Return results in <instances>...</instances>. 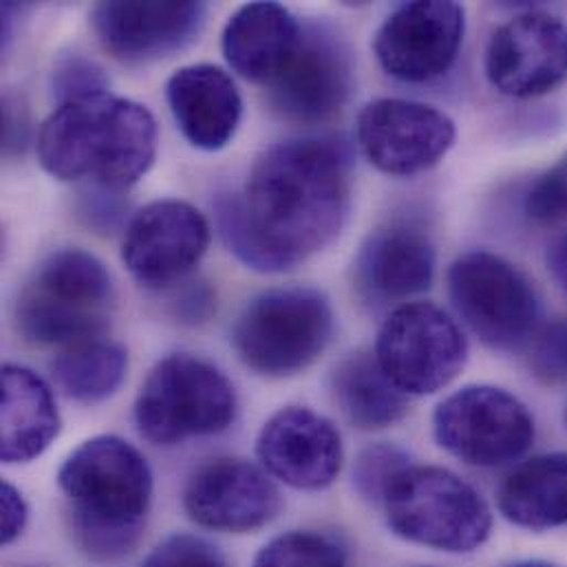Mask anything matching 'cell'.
<instances>
[{
	"instance_id": "cell-22",
	"label": "cell",
	"mask_w": 567,
	"mask_h": 567,
	"mask_svg": "<svg viewBox=\"0 0 567 567\" xmlns=\"http://www.w3.org/2000/svg\"><path fill=\"white\" fill-rule=\"evenodd\" d=\"M60 411L51 386L22 364L2 367V462L29 464L60 435Z\"/></svg>"
},
{
	"instance_id": "cell-27",
	"label": "cell",
	"mask_w": 567,
	"mask_h": 567,
	"mask_svg": "<svg viewBox=\"0 0 567 567\" xmlns=\"http://www.w3.org/2000/svg\"><path fill=\"white\" fill-rule=\"evenodd\" d=\"M411 455L393 444L367 446L353 462V488L369 504H382L391 482L411 466Z\"/></svg>"
},
{
	"instance_id": "cell-28",
	"label": "cell",
	"mask_w": 567,
	"mask_h": 567,
	"mask_svg": "<svg viewBox=\"0 0 567 567\" xmlns=\"http://www.w3.org/2000/svg\"><path fill=\"white\" fill-rule=\"evenodd\" d=\"M51 91L58 104L106 93L109 78L106 71L84 53H69L58 58L51 73Z\"/></svg>"
},
{
	"instance_id": "cell-16",
	"label": "cell",
	"mask_w": 567,
	"mask_h": 567,
	"mask_svg": "<svg viewBox=\"0 0 567 567\" xmlns=\"http://www.w3.org/2000/svg\"><path fill=\"white\" fill-rule=\"evenodd\" d=\"M281 493L264 466L239 457L202 464L186 482L184 511L193 524L221 535H248L281 513Z\"/></svg>"
},
{
	"instance_id": "cell-7",
	"label": "cell",
	"mask_w": 567,
	"mask_h": 567,
	"mask_svg": "<svg viewBox=\"0 0 567 567\" xmlns=\"http://www.w3.org/2000/svg\"><path fill=\"white\" fill-rule=\"evenodd\" d=\"M333 309L316 287H275L255 296L237 316L233 347L264 378H289L309 369L333 338Z\"/></svg>"
},
{
	"instance_id": "cell-8",
	"label": "cell",
	"mask_w": 567,
	"mask_h": 567,
	"mask_svg": "<svg viewBox=\"0 0 567 567\" xmlns=\"http://www.w3.org/2000/svg\"><path fill=\"white\" fill-rule=\"evenodd\" d=\"M449 296L460 320L491 349L517 351L542 327L535 284L508 259L473 250L449 268Z\"/></svg>"
},
{
	"instance_id": "cell-1",
	"label": "cell",
	"mask_w": 567,
	"mask_h": 567,
	"mask_svg": "<svg viewBox=\"0 0 567 567\" xmlns=\"http://www.w3.org/2000/svg\"><path fill=\"white\" fill-rule=\"evenodd\" d=\"M351 188L353 162L342 140H285L257 157L241 193L217 199V228L246 268L281 275L336 241Z\"/></svg>"
},
{
	"instance_id": "cell-10",
	"label": "cell",
	"mask_w": 567,
	"mask_h": 567,
	"mask_svg": "<svg viewBox=\"0 0 567 567\" xmlns=\"http://www.w3.org/2000/svg\"><path fill=\"white\" fill-rule=\"evenodd\" d=\"M375 360L384 375L409 398L433 395L466 367L468 340L449 311L435 302L398 305L382 322Z\"/></svg>"
},
{
	"instance_id": "cell-31",
	"label": "cell",
	"mask_w": 567,
	"mask_h": 567,
	"mask_svg": "<svg viewBox=\"0 0 567 567\" xmlns=\"http://www.w3.org/2000/svg\"><path fill=\"white\" fill-rule=\"evenodd\" d=\"M526 215L546 226L567 221V153L546 171L526 195Z\"/></svg>"
},
{
	"instance_id": "cell-37",
	"label": "cell",
	"mask_w": 567,
	"mask_h": 567,
	"mask_svg": "<svg viewBox=\"0 0 567 567\" xmlns=\"http://www.w3.org/2000/svg\"><path fill=\"white\" fill-rule=\"evenodd\" d=\"M506 567H559L550 561H542V559H526V561H517V564H511Z\"/></svg>"
},
{
	"instance_id": "cell-36",
	"label": "cell",
	"mask_w": 567,
	"mask_h": 567,
	"mask_svg": "<svg viewBox=\"0 0 567 567\" xmlns=\"http://www.w3.org/2000/svg\"><path fill=\"white\" fill-rule=\"evenodd\" d=\"M546 261H548V270H550L553 279L566 291L567 296V233L553 241V246L548 248Z\"/></svg>"
},
{
	"instance_id": "cell-13",
	"label": "cell",
	"mask_w": 567,
	"mask_h": 567,
	"mask_svg": "<svg viewBox=\"0 0 567 567\" xmlns=\"http://www.w3.org/2000/svg\"><path fill=\"white\" fill-rule=\"evenodd\" d=\"M353 86V60L347 42L329 27L302 24L300 38L281 73L268 84V104L296 124L336 117Z\"/></svg>"
},
{
	"instance_id": "cell-6",
	"label": "cell",
	"mask_w": 567,
	"mask_h": 567,
	"mask_svg": "<svg viewBox=\"0 0 567 567\" xmlns=\"http://www.w3.org/2000/svg\"><path fill=\"white\" fill-rule=\"evenodd\" d=\"M237 409L235 384L219 367L193 353H173L151 369L133 413L144 440L177 446L226 433Z\"/></svg>"
},
{
	"instance_id": "cell-20",
	"label": "cell",
	"mask_w": 567,
	"mask_h": 567,
	"mask_svg": "<svg viewBox=\"0 0 567 567\" xmlns=\"http://www.w3.org/2000/svg\"><path fill=\"white\" fill-rule=\"evenodd\" d=\"M166 100L182 135L199 151H224L237 135L244 100L228 71L190 64L166 82Z\"/></svg>"
},
{
	"instance_id": "cell-3",
	"label": "cell",
	"mask_w": 567,
	"mask_h": 567,
	"mask_svg": "<svg viewBox=\"0 0 567 567\" xmlns=\"http://www.w3.org/2000/svg\"><path fill=\"white\" fill-rule=\"evenodd\" d=\"M38 162L60 182L131 190L157 157L153 113L111 91L58 104L38 133Z\"/></svg>"
},
{
	"instance_id": "cell-18",
	"label": "cell",
	"mask_w": 567,
	"mask_h": 567,
	"mask_svg": "<svg viewBox=\"0 0 567 567\" xmlns=\"http://www.w3.org/2000/svg\"><path fill=\"white\" fill-rule=\"evenodd\" d=\"M206 2H97L91 11L102 47L126 64L168 58L204 31Z\"/></svg>"
},
{
	"instance_id": "cell-12",
	"label": "cell",
	"mask_w": 567,
	"mask_h": 567,
	"mask_svg": "<svg viewBox=\"0 0 567 567\" xmlns=\"http://www.w3.org/2000/svg\"><path fill=\"white\" fill-rule=\"evenodd\" d=\"M466 9L451 0H415L393 9L373 35V53L386 75L426 84L446 75L464 44Z\"/></svg>"
},
{
	"instance_id": "cell-2",
	"label": "cell",
	"mask_w": 567,
	"mask_h": 567,
	"mask_svg": "<svg viewBox=\"0 0 567 567\" xmlns=\"http://www.w3.org/2000/svg\"><path fill=\"white\" fill-rule=\"evenodd\" d=\"M58 486L73 544L91 561L115 564L140 546L153 504V471L128 440L95 435L82 442L62 462Z\"/></svg>"
},
{
	"instance_id": "cell-24",
	"label": "cell",
	"mask_w": 567,
	"mask_h": 567,
	"mask_svg": "<svg viewBox=\"0 0 567 567\" xmlns=\"http://www.w3.org/2000/svg\"><path fill=\"white\" fill-rule=\"evenodd\" d=\"M329 389L340 413L360 431H384L409 413V395L380 369L375 353H347L331 371Z\"/></svg>"
},
{
	"instance_id": "cell-5",
	"label": "cell",
	"mask_w": 567,
	"mask_h": 567,
	"mask_svg": "<svg viewBox=\"0 0 567 567\" xmlns=\"http://www.w3.org/2000/svg\"><path fill=\"white\" fill-rule=\"evenodd\" d=\"M380 506L395 537L437 553H475L493 530V513L480 491L442 466H406Z\"/></svg>"
},
{
	"instance_id": "cell-34",
	"label": "cell",
	"mask_w": 567,
	"mask_h": 567,
	"mask_svg": "<svg viewBox=\"0 0 567 567\" xmlns=\"http://www.w3.org/2000/svg\"><path fill=\"white\" fill-rule=\"evenodd\" d=\"M0 542L2 546H11L18 542L27 528L29 522V506L22 497V493L11 486L9 482L2 484L0 488Z\"/></svg>"
},
{
	"instance_id": "cell-26",
	"label": "cell",
	"mask_w": 567,
	"mask_h": 567,
	"mask_svg": "<svg viewBox=\"0 0 567 567\" xmlns=\"http://www.w3.org/2000/svg\"><path fill=\"white\" fill-rule=\"evenodd\" d=\"M252 567H349V550L336 535L291 530L268 542Z\"/></svg>"
},
{
	"instance_id": "cell-15",
	"label": "cell",
	"mask_w": 567,
	"mask_h": 567,
	"mask_svg": "<svg viewBox=\"0 0 567 567\" xmlns=\"http://www.w3.org/2000/svg\"><path fill=\"white\" fill-rule=\"evenodd\" d=\"M484 71L493 89L515 100L553 93L567 80V22L542 9H526L488 40Z\"/></svg>"
},
{
	"instance_id": "cell-17",
	"label": "cell",
	"mask_w": 567,
	"mask_h": 567,
	"mask_svg": "<svg viewBox=\"0 0 567 567\" xmlns=\"http://www.w3.org/2000/svg\"><path fill=\"white\" fill-rule=\"evenodd\" d=\"M257 455L272 480L296 491L329 488L344 464L338 426L307 406H285L257 437Z\"/></svg>"
},
{
	"instance_id": "cell-14",
	"label": "cell",
	"mask_w": 567,
	"mask_h": 567,
	"mask_svg": "<svg viewBox=\"0 0 567 567\" xmlns=\"http://www.w3.org/2000/svg\"><path fill=\"white\" fill-rule=\"evenodd\" d=\"M210 246L208 219L188 202L159 199L128 221L122 261L146 289H168L202 264Z\"/></svg>"
},
{
	"instance_id": "cell-29",
	"label": "cell",
	"mask_w": 567,
	"mask_h": 567,
	"mask_svg": "<svg viewBox=\"0 0 567 567\" xmlns=\"http://www.w3.org/2000/svg\"><path fill=\"white\" fill-rule=\"evenodd\" d=\"M526 349L530 371L539 382H567V318L542 324Z\"/></svg>"
},
{
	"instance_id": "cell-38",
	"label": "cell",
	"mask_w": 567,
	"mask_h": 567,
	"mask_svg": "<svg viewBox=\"0 0 567 567\" xmlns=\"http://www.w3.org/2000/svg\"><path fill=\"white\" fill-rule=\"evenodd\" d=\"M566 422H567V411H566Z\"/></svg>"
},
{
	"instance_id": "cell-19",
	"label": "cell",
	"mask_w": 567,
	"mask_h": 567,
	"mask_svg": "<svg viewBox=\"0 0 567 567\" xmlns=\"http://www.w3.org/2000/svg\"><path fill=\"white\" fill-rule=\"evenodd\" d=\"M435 244L413 224H389L367 237L355 257L358 293L373 305L409 302L431 289L435 279Z\"/></svg>"
},
{
	"instance_id": "cell-4",
	"label": "cell",
	"mask_w": 567,
	"mask_h": 567,
	"mask_svg": "<svg viewBox=\"0 0 567 567\" xmlns=\"http://www.w3.org/2000/svg\"><path fill=\"white\" fill-rule=\"evenodd\" d=\"M115 302L109 268L86 250L66 248L38 266L16 300L13 320L27 342L64 351L102 338Z\"/></svg>"
},
{
	"instance_id": "cell-9",
	"label": "cell",
	"mask_w": 567,
	"mask_h": 567,
	"mask_svg": "<svg viewBox=\"0 0 567 567\" xmlns=\"http://www.w3.org/2000/svg\"><path fill=\"white\" fill-rule=\"evenodd\" d=\"M437 444L473 468H502L535 444V417L511 391L468 384L444 398L433 413Z\"/></svg>"
},
{
	"instance_id": "cell-35",
	"label": "cell",
	"mask_w": 567,
	"mask_h": 567,
	"mask_svg": "<svg viewBox=\"0 0 567 567\" xmlns=\"http://www.w3.org/2000/svg\"><path fill=\"white\" fill-rule=\"evenodd\" d=\"M29 140V115L16 95L7 93L2 100V148L4 155L11 157L16 153L24 151V144Z\"/></svg>"
},
{
	"instance_id": "cell-33",
	"label": "cell",
	"mask_w": 567,
	"mask_h": 567,
	"mask_svg": "<svg viewBox=\"0 0 567 567\" xmlns=\"http://www.w3.org/2000/svg\"><path fill=\"white\" fill-rule=\"evenodd\" d=\"M80 197L82 219L100 233L113 230L124 217V204L120 202L117 193L104 190L100 186H89Z\"/></svg>"
},
{
	"instance_id": "cell-11",
	"label": "cell",
	"mask_w": 567,
	"mask_h": 567,
	"mask_svg": "<svg viewBox=\"0 0 567 567\" xmlns=\"http://www.w3.org/2000/svg\"><path fill=\"white\" fill-rule=\"evenodd\" d=\"M355 137L364 157L380 173L413 177L437 166L457 140V126L437 106L378 97L362 106Z\"/></svg>"
},
{
	"instance_id": "cell-32",
	"label": "cell",
	"mask_w": 567,
	"mask_h": 567,
	"mask_svg": "<svg viewBox=\"0 0 567 567\" xmlns=\"http://www.w3.org/2000/svg\"><path fill=\"white\" fill-rule=\"evenodd\" d=\"M173 316L186 327H199L208 322L217 311V291L206 281L179 285L171 305Z\"/></svg>"
},
{
	"instance_id": "cell-21",
	"label": "cell",
	"mask_w": 567,
	"mask_h": 567,
	"mask_svg": "<svg viewBox=\"0 0 567 567\" xmlns=\"http://www.w3.org/2000/svg\"><path fill=\"white\" fill-rule=\"evenodd\" d=\"M302 24L279 2L239 7L221 35L224 58L235 73L255 84H270L298 44Z\"/></svg>"
},
{
	"instance_id": "cell-25",
	"label": "cell",
	"mask_w": 567,
	"mask_h": 567,
	"mask_svg": "<svg viewBox=\"0 0 567 567\" xmlns=\"http://www.w3.org/2000/svg\"><path fill=\"white\" fill-rule=\"evenodd\" d=\"M128 373V351L104 338L64 349L51 362L58 389L73 402L97 404L113 398Z\"/></svg>"
},
{
	"instance_id": "cell-30",
	"label": "cell",
	"mask_w": 567,
	"mask_h": 567,
	"mask_svg": "<svg viewBox=\"0 0 567 567\" xmlns=\"http://www.w3.org/2000/svg\"><path fill=\"white\" fill-rule=\"evenodd\" d=\"M142 567H230L217 546L197 535L177 533L159 542Z\"/></svg>"
},
{
	"instance_id": "cell-23",
	"label": "cell",
	"mask_w": 567,
	"mask_h": 567,
	"mask_svg": "<svg viewBox=\"0 0 567 567\" xmlns=\"http://www.w3.org/2000/svg\"><path fill=\"white\" fill-rule=\"evenodd\" d=\"M506 522L526 530L567 526V453L537 455L513 468L497 493Z\"/></svg>"
}]
</instances>
